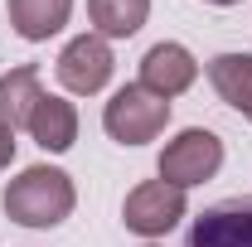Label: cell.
Listing matches in <instances>:
<instances>
[{"label": "cell", "instance_id": "6da1fadb", "mask_svg": "<svg viewBox=\"0 0 252 247\" xmlns=\"http://www.w3.org/2000/svg\"><path fill=\"white\" fill-rule=\"evenodd\" d=\"M73 204H78L73 180L54 165H34L20 180L5 185V214L15 223H25V228H59L73 214Z\"/></svg>", "mask_w": 252, "mask_h": 247}, {"label": "cell", "instance_id": "7a4b0ae2", "mask_svg": "<svg viewBox=\"0 0 252 247\" xmlns=\"http://www.w3.org/2000/svg\"><path fill=\"white\" fill-rule=\"evenodd\" d=\"M165 122H170V102L156 97L151 88H141V83L122 88V93L107 102V112H102L107 136L122 141V146H146V141H156L160 131H165Z\"/></svg>", "mask_w": 252, "mask_h": 247}, {"label": "cell", "instance_id": "3957f363", "mask_svg": "<svg viewBox=\"0 0 252 247\" xmlns=\"http://www.w3.org/2000/svg\"><path fill=\"white\" fill-rule=\"evenodd\" d=\"M223 165V141L214 131H199V126H189L180 131L165 151H160V180L175 189H189V185H204V180H214Z\"/></svg>", "mask_w": 252, "mask_h": 247}, {"label": "cell", "instance_id": "277c9868", "mask_svg": "<svg viewBox=\"0 0 252 247\" xmlns=\"http://www.w3.org/2000/svg\"><path fill=\"white\" fill-rule=\"evenodd\" d=\"M180 218H185V189L165 185V180L136 185L131 194H126V204H122V223L131 228V233H141V238L170 233Z\"/></svg>", "mask_w": 252, "mask_h": 247}, {"label": "cell", "instance_id": "5b68a950", "mask_svg": "<svg viewBox=\"0 0 252 247\" xmlns=\"http://www.w3.org/2000/svg\"><path fill=\"white\" fill-rule=\"evenodd\" d=\"M185 247H252V194L223 199L189 223Z\"/></svg>", "mask_w": 252, "mask_h": 247}, {"label": "cell", "instance_id": "8992f818", "mask_svg": "<svg viewBox=\"0 0 252 247\" xmlns=\"http://www.w3.org/2000/svg\"><path fill=\"white\" fill-rule=\"evenodd\" d=\"M54 73H59V83L68 93H83V97L102 93L107 78H112V49H107V39H102V34H78L59 54Z\"/></svg>", "mask_w": 252, "mask_h": 247}, {"label": "cell", "instance_id": "52a82bcc", "mask_svg": "<svg viewBox=\"0 0 252 247\" xmlns=\"http://www.w3.org/2000/svg\"><path fill=\"white\" fill-rule=\"evenodd\" d=\"M199 78V63L189 59L185 44H156L146 59H141V88H151L156 97H180Z\"/></svg>", "mask_w": 252, "mask_h": 247}, {"label": "cell", "instance_id": "ba28073f", "mask_svg": "<svg viewBox=\"0 0 252 247\" xmlns=\"http://www.w3.org/2000/svg\"><path fill=\"white\" fill-rule=\"evenodd\" d=\"M30 131L34 141L44 146V151H68L73 141H78V112H73V102H63V97H39V107H34L30 117Z\"/></svg>", "mask_w": 252, "mask_h": 247}, {"label": "cell", "instance_id": "9c48e42d", "mask_svg": "<svg viewBox=\"0 0 252 247\" xmlns=\"http://www.w3.org/2000/svg\"><path fill=\"white\" fill-rule=\"evenodd\" d=\"M209 83L233 112L252 122V54H219L209 63Z\"/></svg>", "mask_w": 252, "mask_h": 247}, {"label": "cell", "instance_id": "30bf717a", "mask_svg": "<svg viewBox=\"0 0 252 247\" xmlns=\"http://www.w3.org/2000/svg\"><path fill=\"white\" fill-rule=\"evenodd\" d=\"M39 68H15V73H5L0 78V126H10V131H20V126H30L34 107H39Z\"/></svg>", "mask_w": 252, "mask_h": 247}, {"label": "cell", "instance_id": "8fae6325", "mask_svg": "<svg viewBox=\"0 0 252 247\" xmlns=\"http://www.w3.org/2000/svg\"><path fill=\"white\" fill-rule=\"evenodd\" d=\"M73 15V0H10V25L20 39H49L59 34Z\"/></svg>", "mask_w": 252, "mask_h": 247}, {"label": "cell", "instance_id": "7c38bea8", "mask_svg": "<svg viewBox=\"0 0 252 247\" xmlns=\"http://www.w3.org/2000/svg\"><path fill=\"white\" fill-rule=\"evenodd\" d=\"M88 15L102 39H126L146 25L151 15V0H88Z\"/></svg>", "mask_w": 252, "mask_h": 247}, {"label": "cell", "instance_id": "4fadbf2b", "mask_svg": "<svg viewBox=\"0 0 252 247\" xmlns=\"http://www.w3.org/2000/svg\"><path fill=\"white\" fill-rule=\"evenodd\" d=\"M10 160H15V131H10V126H0V170H5Z\"/></svg>", "mask_w": 252, "mask_h": 247}, {"label": "cell", "instance_id": "5bb4252c", "mask_svg": "<svg viewBox=\"0 0 252 247\" xmlns=\"http://www.w3.org/2000/svg\"><path fill=\"white\" fill-rule=\"evenodd\" d=\"M209 5H238V0H209Z\"/></svg>", "mask_w": 252, "mask_h": 247}]
</instances>
